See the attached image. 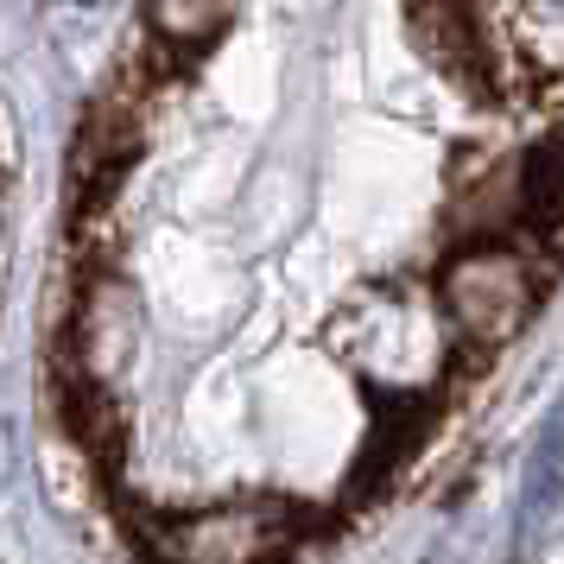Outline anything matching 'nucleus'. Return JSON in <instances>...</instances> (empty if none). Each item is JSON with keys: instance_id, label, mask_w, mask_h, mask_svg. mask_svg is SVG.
Listing matches in <instances>:
<instances>
[{"instance_id": "1", "label": "nucleus", "mask_w": 564, "mask_h": 564, "mask_svg": "<svg viewBox=\"0 0 564 564\" xmlns=\"http://www.w3.org/2000/svg\"><path fill=\"white\" fill-rule=\"evenodd\" d=\"M153 533H159V558L172 564H254L292 533V513L280 501H229V508H204V513H172Z\"/></svg>"}, {"instance_id": "2", "label": "nucleus", "mask_w": 564, "mask_h": 564, "mask_svg": "<svg viewBox=\"0 0 564 564\" xmlns=\"http://www.w3.org/2000/svg\"><path fill=\"white\" fill-rule=\"evenodd\" d=\"M444 305H451V317L469 343H501V336L520 330V317L533 305V273L508 248L457 254L451 273H444Z\"/></svg>"}, {"instance_id": "3", "label": "nucleus", "mask_w": 564, "mask_h": 564, "mask_svg": "<svg viewBox=\"0 0 564 564\" xmlns=\"http://www.w3.org/2000/svg\"><path fill=\"white\" fill-rule=\"evenodd\" d=\"M558 501H564V406L545 419V432L533 444V463H527V488H520V552L533 558L545 539L558 533Z\"/></svg>"}, {"instance_id": "4", "label": "nucleus", "mask_w": 564, "mask_h": 564, "mask_svg": "<svg viewBox=\"0 0 564 564\" xmlns=\"http://www.w3.org/2000/svg\"><path fill=\"white\" fill-rule=\"evenodd\" d=\"M229 13V0H153V20L165 39H204Z\"/></svg>"}]
</instances>
